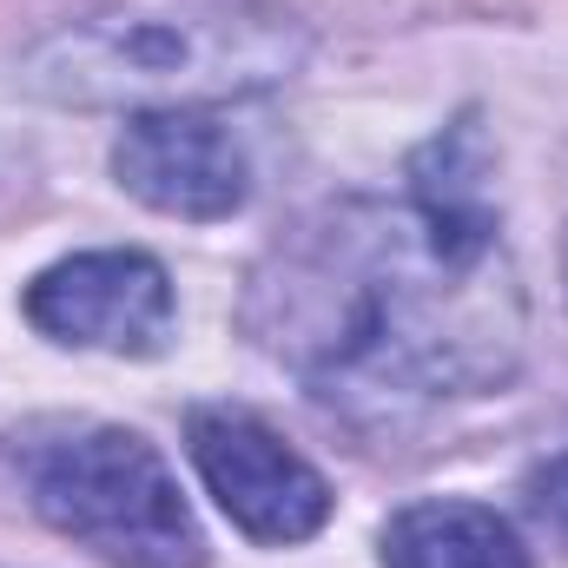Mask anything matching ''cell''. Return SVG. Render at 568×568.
Here are the masks:
<instances>
[{
	"mask_svg": "<svg viewBox=\"0 0 568 568\" xmlns=\"http://www.w3.org/2000/svg\"><path fill=\"white\" fill-rule=\"evenodd\" d=\"M562 291H568V239H562Z\"/></svg>",
	"mask_w": 568,
	"mask_h": 568,
	"instance_id": "9c48e42d",
	"label": "cell"
},
{
	"mask_svg": "<svg viewBox=\"0 0 568 568\" xmlns=\"http://www.w3.org/2000/svg\"><path fill=\"white\" fill-rule=\"evenodd\" d=\"M33 516L106 568H205V529L159 456L126 424L47 429L20 449Z\"/></svg>",
	"mask_w": 568,
	"mask_h": 568,
	"instance_id": "3957f363",
	"label": "cell"
},
{
	"mask_svg": "<svg viewBox=\"0 0 568 568\" xmlns=\"http://www.w3.org/2000/svg\"><path fill=\"white\" fill-rule=\"evenodd\" d=\"M523 509L536 516L542 536H556L568 549V449L549 456V463H536V469L523 476Z\"/></svg>",
	"mask_w": 568,
	"mask_h": 568,
	"instance_id": "ba28073f",
	"label": "cell"
},
{
	"mask_svg": "<svg viewBox=\"0 0 568 568\" xmlns=\"http://www.w3.org/2000/svg\"><path fill=\"white\" fill-rule=\"evenodd\" d=\"M113 179L126 199H140L159 219L212 225L252 205V152L212 106H172V113H126L113 140Z\"/></svg>",
	"mask_w": 568,
	"mask_h": 568,
	"instance_id": "8992f818",
	"label": "cell"
},
{
	"mask_svg": "<svg viewBox=\"0 0 568 568\" xmlns=\"http://www.w3.org/2000/svg\"><path fill=\"white\" fill-rule=\"evenodd\" d=\"M377 562L384 568H536L523 536H516V523L496 516L489 503H469V496L404 503L377 536Z\"/></svg>",
	"mask_w": 568,
	"mask_h": 568,
	"instance_id": "52a82bcc",
	"label": "cell"
},
{
	"mask_svg": "<svg viewBox=\"0 0 568 568\" xmlns=\"http://www.w3.org/2000/svg\"><path fill=\"white\" fill-rule=\"evenodd\" d=\"M20 311L47 344L100 351V357H159L179 331L172 272L133 245L73 252V258L47 265L20 291Z\"/></svg>",
	"mask_w": 568,
	"mask_h": 568,
	"instance_id": "5b68a950",
	"label": "cell"
},
{
	"mask_svg": "<svg viewBox=\"0 0 568 568\" xmlns=\"http://www.w3.org/2000/svg\"><path fill=\"white\" fill-rule=\"evenodd\" d=\"M304 60L284 0H93L20 53V87L73 113H172L278 93Z\"/></svg>",
	"mask_w": 568,
	"mask_h": 568,
	"instance_id": "7a4b0ae2",
	"label": "cell"
},
{
	"mask_svg": "<svg viewBox=\"0 0 568 568\" xmlns=\"http://www.w3.org/2000/svg\"><path fill=\"white\" fill-rule=\"evenodd\" d=\"M185 456H192L205 496L225 509V523L258 549H297V542L324 536V523L337 509L324 469L252 410L199 404L185 417Z\"/></svg>",
	"mask_w": 568,
	"mask_h": 568,
	"instance_id": "277c9868",
	"label": "cell"
},
{
	"mask_svg": "<svg viewBox=\"0 0 568 568\" xmlns=\"http://www.w3.org/2000/svg\"><path fill=\"white\" fill-rule=\"evenodd\" d=\"M496 145L463 106L397 192H337L258 252L239 324L324 410L364 429L496 397L529 351V297L489 199Z\"/></svg>",
	"mask_w": 568,
	"mask_h": 568,
	"instance_id": "6da1fadb",
	"label": "cell"
}]
</instances>
